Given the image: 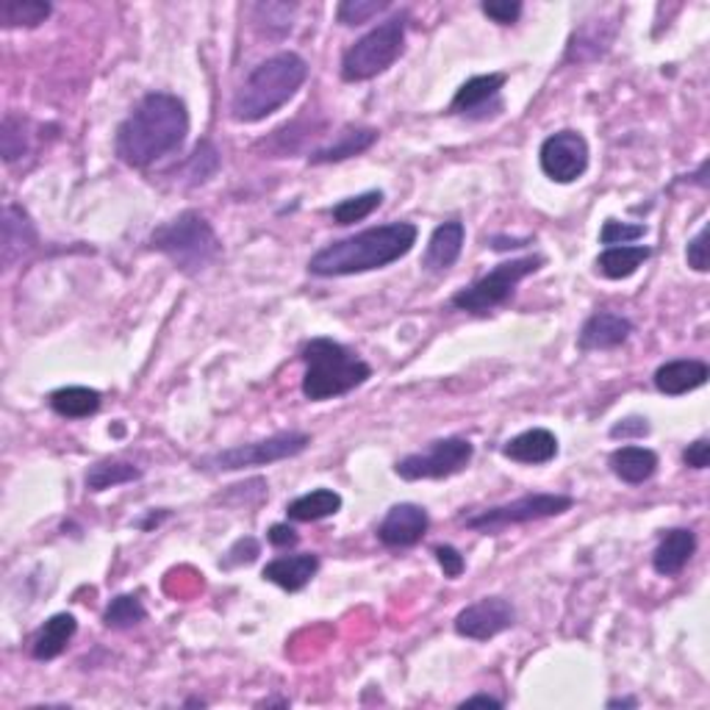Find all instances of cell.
Returning a JSON list of instances; mask_svg holds the SVG:
<instances>
[{
  "instance_id": "24",
  "label": "cell",
  "mask_w": 710,
  "mask_h": 710,
  "mask_svg": "<svg viewBox=\"0 0 710 710\" xmlns=\"http://www.w3.org/2000/svg\"><path fill=\"white\" fill-rule=\"evenodd\" d=\"M611 472L622 483H647L658 472V455L647 448H619L611 453Z\"/></svg>"
},
{
  "instance_id": "43",
  "label": "cell",
  "mask_w": 710,
  "mask_h": 710,
  "mask_svg": "<svg viewBox=\"0 0 710 710\" xmlns=\"http://www.w3.org/2000/svg\"><path fill=\"white\" fill-rule=\"evenodd\" d=\"M267 539H270V544L278 547V550H286V547L297 544L301 536H297V530H294L292 525H272L270 532H267Z\"/></svg>"
},
{
  "instance_id": "29",
  "label": "cell",
  "mask_w": 710,
  "mask_h": 710,
  "mask_svg": "<svg viewBox=\"0 0 710 710\" xmlns=\"http://www.w3.org/2000/svg\"><path fill=\"white\" fill-rule=\"evenodd\" d=\"M53 7L45 0H3L0 3V23L3 28H37L50 17Z\"/></svg>"
},
{
  "instance_id": "40",
  "label": "cell",
  "mask_w": 710,
  "mask_h": 710,
  "mask_svg": "<svg viewBox=\"0 0 710 710\" xmlns=\"http://www.w3.org/2000/svg\"><path fill=\"white\" fill-rule=\"evenodd\" d=\"M686 258H688V267H691V270H697V272H708L710 270V261H708V225H705L702 231H699L697 236L688 242Z\"/></svg>"
},
{
  "instance_id": "2",
  "label": "cell",
  "mask_w": 710,
  "mask_h": 710,
  "mask_svg": "<svg viewBox=\"0 0 710 710\" xmlns=\"http://www.w3.org/2000/svg\"><path fill=\"white\" fill-rule=\"evenodd\" d=\"M414 245H417L414 222H389V225L367 228L350 240H339L322 247L308 261V272L319 278H342L383 270L389 264L408 256Z\"/></svg>"
},
{
  "instance_id": "21",
  "label": "cell",
  "mask_w": 710,
  "mask_h": 710,
  "mask_svg": "<svg viewBox=\"0 0 710 710\" xmlns=\"http://www.w3.org/2000/svg\"><path fill=\"white\" fill-rule=\"evenodd\" d=\"M378 136L380 131L369 128V125H347V128H342V134L331 142V145L314 150V154L308 156V164H336V161L367 154L369 147L378 142Z\"/></svg>"
},
{
  "instance_id": "14",
  "label": "cell",
  "mask_w": 710,
  "mask_h": 710,
  "mask_svg": "<svg viewBox=\"0 0 710 710\" xmlns=\"http://www.w3.org/2000/svg\"><path fill=\"white\" fill-rule=\"evenodd\" d=\"M505 86V75L502 73H489V75H475V78L466 81L455 93L453 103H450V111L453 114L464 117H489V106L494 111L502 109L500 89Z\"/></svg>"
},
{
  "instance_id": "26",
  "label": "cell",
  "mask_w": 710,
  "mask_h": 710,
  "mask_svg": "<svg viewBox=\"0 0 710 710\" xmlns=\"http://www.w3.org/2000/svg\"><path fill=\"white\" fill-rule=\"evenodd\" d=\"M339 511H342V497L333 489H314L286 505V516L292 522H319Z\"/></svg>"
},
{
  "instance_id": "11",
  "label": "cell",
  "mask_w": 710,
  "mask_h": 710,
  "mask_svg": "<svg viewBox=\"0 0 710 710\" xmlns=\"http://www.w3.org/2000/svg\"><path fill=\"white\" fill-rule=\"evenodd\" d=\"M541 170L555 184H572L588 170V142L577 131H558L547 136L539 150Z\"/></svg>"
},
{
  "instance_id": "18",
  "label": "cell",
  "mask_w": 710,
  "mask_h": 710,
  "mask_svg": "<svg viewBox=\"0 0 710 710\" xmlns=\"http://www.w3.org/2000/svg\"><path fill=\"white\" fill-rule=\"evenodd\" d=\"M710 378V367L699 358H677V362H666L658 367L656 372V389L669 397H680L694 389L705 387Z\"/></svg>"
},
{
  "instance_id": "13",
  "label": "cell",
  "mask_w": 710,
  "mask_h": 710,
  "mask_svg": "<svg viewBox=\"0 0 710 710\" xmlns=\"http://www.w3.org/2000/svg\"><path fill=\"white\" fill-rule=\"evenodd\" d=\"M430 527V516L417 502H400L383 522L378 525L380 544L392 547V550H405V547H417L425 539V532Z\"/></svg>"
},
{
  "instance_id": "28",
  "label": "cell",
  "mask_w": 710,
  "mask_h": 710,
  "mask_svg": "<svg viewBox=\"0 0 710 710\" xmlns=\"http://www.w3.org/2000/svg\"><path fill=\"white\" fill-rule=\"evenodd\" d=\"M142 478V469L134 466L131 461H98L95 466H89L86 472V489L89 491H106L111 486L134 483Z\"/></svg>"
},
{
  "instance_id": "37",
  "label": "cell",
  "mask_w": 710,
  "mask_h": 710,
  "mask_svg": "<svg viewBox=\"0 0 710 710\" xmlns=\"http://www.w3.org/2000/svg\"><path fill=\"white\" fill-rule=\"evenodd\" d=\"M486 17H491L500 25H514L522 17V3L519 0H486L483 7Z\"/></svg>"
},
{
  "instance_id": "9",
  "label": "cell",
  "mask_w": 710,
  "mask_h": 710,
  "mask_svg": "<svg viewBox=\"0 0 710 710\" xmlns=\"http://www.w3.org/2000/svg\"><path fill=\"white\" fill-rule=\"evenodd\" d=\"M472 455H475L472 441L461 439V436H450V439L430 441V448L425 453H411L400 458L394 464V472L403 480L453 478L472 464Z\"/></svg>"
},
{
  "instance_id": "8",
  "label": "cell",
  "mask_w": 710,
  "mask_h": 710,
  "mask_svg": "<svg viewBox=\"0 0 710 710\" xmlns=\"http://www.w3.org/2000/svg\"><path fill=\"white\" fill-rule=\"evenodd\" d=\"M308 444H311V436L308 433H301V430H283V433L270 436V439L250 441V444H240V448L206 455L203 461H197V469L236 472L247 469V466H267L276 464V461H286L294 458V455H301Z\"/></svg>"
},
{
  "instance_id": "33",
  "label": "cell",
  "mask_w": 710,
  "mask_h": 710,
  "mask_svg": "<svg viewBox=\"0 0 710 710\" xmlns=\"http://www.w3.org/2000/svg\"><path fill=\"white\" fill-rule=\"evenodd\" d=\"M217 170H220V150H217L209 139L197 142L195 154H192L189 161H186V178H189V186L206 184V181H211V178L217 175Z\"/></svg>"
},
{
  "instance_id": "35",
  "label": "cell",
  "mask_w": 710,
  "mask_h": 710,
  "mask_svg": "<svg viewBox=\"0 0 710 710\" xmlns=\"http://www.w3.org/2000/svg\"><path fill=\"white\" fill-rule=\"evenodd\" d=\"M644 233H647V225H627V222L608 220L605 225H602L600 242L608 247H616V245H627V242L641 240Z\"/></svg>"
},
{
  "instance_id": "5",
  "label": "cell",
  "mask_w": 710,
  "mask_h": 710,
  "mask_svg": "<svg viewBox=\"0 0 710 710\" xmlns=\"http://www.w3.org/2000/svg\"><path fill=\"white\" fill-rule=\"evenodd\" d=\"M150 247L164 253L175 270L197 276L220 258L222 242L211 222L197 211H181L175 220L164 222L150 233Z\"/></svg>"
},
{
  "instance_id": "32",
  "label": "cell",
  "mask_w": 710,
  "mask_h": 710,
  "mask_svg": "<svg viewBox=\"0 0 710 710\" xmlns=\"http://www.w3.org/2000/svg\"><path fill=\"white\" fill-rule=\"evenodd\" d=\"M380 203H383V192L378 189L364 192V195H355V197H347V200L336 203V206L331 209V217L336 225H353V222L367 220V217L378 209Z\"/></svg>"
},
{
  "instance_id": "17",
  "label": "cell",
  "mask_w": 710,
  "mask_h": 710,
  "mask_svg": "<svg viewBox=\"0 0 710 710\" xmlns=\"http://www.w3.org/2000/svg\"><path fill=\"white\" fill-rule=\"evenodd\" d=\"M694 552H697V532L688 527H674L663 532L661 544L652 552V566L661 577H677L688 566Z\"/></svg>"
},
{
  "instance_id": "46",
  "label": "cell",
  "mask_w": 710,
  "mask_h": 710,
  "mask_svg": "<svg viewBox=\"0 0 710 710\" xmlns=\"http://www.w3.org/2000/svg\"><path fill=\"white\" fill-rule=\"evenodd\" d=\"M164 516H167V511H161V514H150L145 522H142V527H145V530H150V527L159 525V522L164 519Z\"/></svg>"
},
{
  "instance_id": "12",
  "label": "cell",
  "mask_w": 710,
  "mask_h": 710,
  "mask_svg": "<svg viewBox=\"0 0 710 710\" xmlns=\"http://www.w3.org/2000/svg\"><path fill=\"white\" fill-rule=\"evenodd\" d=\"M516 622V611L505 597H486V600L466 605L455 616V633L472 641H489L500 633L511 631Z\"/></svg>"
},
{
  "instance_id": "36",
  "label": "cell",
  "mask_w": 710,
  "mask_h": 710,
  "mask_svg": "<svg viewBox=\"0 0 710 710\" xmlns=\"http://www.w3.org/2000/svg\"><path fill=\"white\" fill-rule=\"evenodd\" d=\"M294 12H297V7H289V3H258L256 7V23H267L272 28V25H281V32L286 34L289 28H292V20H294Z\"/></svg>"
},
{
  "instance_id": "39",
  "label": "cell",
  "mask_w": 710,
  "mask_h": 710,
  "mask_svg": "<svg viewBox=\"0 0 710 710\" xmlns=\"http://www.w3.org/2000/svg\"><path fill=\"white\" fill-rule=\"evenodd\" d=\"M433 555H436V561H439V566H441V572H444V577H450V580H455V577L464 575L466 561H464V555H461V552L455 550V547L441 544V547H436Z\"/></svg>"
},
{
  "instance_id": "16",
  "label": "cell",
  "mask_w": 710,
  "mask_h": 710,
  "mask_svg": "<svg viewBox=\"0 0 710 710\" xmlns=\"http://www.w3.org/2000/svg\"><path fill=\"white\" fill-rule=\"evenodd\" d=\"M34 247H37V228H34L32 217L14 203H7V209H3V242H0L3 267L12 270L14 264L28 256Z\"/></svg>"
},
{
  "instance_id": "47",
  "label": "cell",
  "mask_w": 710,
  "mask_h": 710,
  "mask_svg": "<svg viewBox=\"0 0 710 710\" xmlns=\"http://www.w3.org/2000/svg\"><path fill=\"white\" fill-rule=\"evenodd\" d=\"M636 699H611L608 702V708H636Z\"/></svg>"
},
{
  "instance_id": "20",
  "label": "cell",
  "mask_w": 710,
  "mask_h": 710,
  "mask_svg": "<svg viewBox=\"0 0 710 710\" xmlns=\"http://www.w3.org/2000/svg\"><path fill=\"white\" fill-rule=\"evenodd\" d=\"M466 228L464 222L450 220L441 222L433 233H430L428 250H425V270L428 272H448L455 261H458L461 250H464Z\"/></svg>"
},
{
  "instance_id": "38",
  "label": "cell",
  "mask_w": 710,
  "mask_h": 710,
  "mask_svg": "<svg viewBox=\"0 0 710 710\" xmlns=\"http://www.w3.org/2000/svg\"><path fill=\"white\" fill-rule=\"evenodd\" d=\"M258 552H261L258 541L253 539V536H245V539H240L236 544L231 547V550L225 552V558H222L220 564L225 566V570H231V566H240V564H253V561L258 558Z\"/></svg>"
},
{
  "instance_id": "31",
  "label": "cell",
  "mask_w": 710,
  "mask_h": 710,
  "mask_svg": "<svg viewBox=\"0 0 710 710\" xmlns=\"http://www.w3.org/2000/svg\"><path fill=\"white\" fill-rule=\"evenodd\" d=\"M145 619H147L145 605H142L139 597H134V595L114 597L103 613L106 627H114V631H128V627L142 625Z\"/></svg>"
},
{
  "instance_id": "15",
  "label": "cell",
  "mask_w": 710,
  "mask_h": 710,
  "mask_svg": "<svg viewBox=\"0 0 710 710\" xmlns=\"http://www.w3.org/2000/svg\"><path fill=\"white\" fill-rule=\"evenodd\" d=\"M633 322L622 314L613 311H597L586 319V325L580 328V336H577V347L583 353H591V350H613L622 347V344L631 339Z\"/></svg>"
},
{
  "instance_id": "27",
  "label": "cell",
  "mask_w": 710,
  "mask_h": 710,
  "mask_svg": "<svg viewBox=\"0 0 710 710\" xmlns=\"http://www.w3.org/2000/svg\"><path fill=\"white\" fill-rule=\"evenodd\" d=\"M50 408L64 419H86L100 411V392L86 387H64L50 394Z\"/></svg>"
},
{
  "instance_id": "42",
  "label": "cell",
  "mask_w": 710,
  "mask_h": 710,
  "mask_svg": "<svg viewBox=\"0 0 710 710\" xmlns=\"http://www.w3.org/2000/svg\"><path fill=\"white\" fill-rule=\"evenodd\" d=\"M683 461H686V466H691V469H708V464H710V441L708 439H697L694 444H688V448L683 450Z\"/></svg>"
},
{
  "instance_id": "44",
  "label": "cell",
  "mask_w": 710,
  "mask_h": 710,
  "mask_svg": "<svg viewBox=\"0 0 710 710\" xmlns=\"http://www.w3.org/2000/svg\"><path fill=\"white\" fill-rule=\"evenodd\" d=\"M472 705H489V708H502L500 699L489 697V694H475V697L464 699V702H461V708H472Z\"/></svg>"
},
{
  "instance_id": "45",
  "label": "cell",
  "mask_w": 710,
  "mask_h": 710,
  "mask_svg": "<svg viewBox=\"0 0 710 710\" xmlns=\"http://www.w3.org/2000/svg\"><path fill=\"white\" fill-rule=\"evenodd\" d=\"M527 240H491L494 250H509V247H525Z\"/></svg>"
},
{
  "instance_id": "6",
  "label": "cell",
  "mask_w": 710,
  "mask_h": 710,
  "mask_svg": "<svg viewBox=\"0 0 710 710\" xmlns=\"http://www.w3.org/2000/svg\"><path fill=\"white\" fill-rule=\"evenodd\" d=\"M405 23H408V14H397L364 34L342 56V78L347 84H358V81L378 78L380 73H387L405 50Z\"/></svg>"
},
{
  "instance_id": "41",
  "label": "cell",
  "mask_w": 710,
  "mask_h": 710,
  "mask_svg": "<svg viewBox=\"0 0 710 710\" xmlns=\"http://www.w3.org/2000/svg\"><path fill=\"white\" fill-rule=\"evenodd\" d=\"M649 436V423L644 417H627L619 419L616 425L611 428V439H644Z\"/></svg>"
},
{
  "instance_id": "25",
  "label": "cell",
  "mask_w": 710,
  "mask_h": 710,
  "mask_svg": "<svg viewBox=\"0 0 710 710\" xmlns=\"http://www.w3.org/2000/svg\"><path fill=\"white\" fill-rule=\"evenodd\" d=\"M652 256L647 245H616L608 247L600 258H597V272L608 281H622V278L636 276L647 258Z\"/></svg>"
},
{
  "instance_id": "4",
  "label": "cell",
  "mask_w": 710,
  "mask_h": 710,
  "mask_svg": "<svg viewBox=\"0 0 710 710\" xmlns=\"http://www.w3.org/2000/svg\"><path fill=\"white\" fill-rule=\"evenodd\" d=\"M301 358L306 362L303 394L311 403L342 397V394H350L372 378V367L362 362L353 350L333 342V339H311L301 350Z\"/></svg>"
},
{
  "instance_id": "1",
  "label": "cell",
  "mask_w": 710,
  "mask_h": 710,
  "mask_svg": "<svg viewBox=\"0 0 710 710\" xmlns=\"http://www.w3.org/2000/svg\"><path fill=\"white\" fill-rule=\"evenodd\" d=\"M186 134H189V111L184 100L170 93H150L117 128L114 150L123 164L145 170L181 150Z\"/></svg>"
},
{
  "instance_id": "30",
  "label": "cell",
  "mask_w": 710,
  "mask_h": 710,
  "mask_svg": "<svg viewBox=\"0 0 710 710\" xmlns=\"http://www.w3.org/2000/svg\"><path fill=\"white\" fill-rule=\"evenodd\" d=\"M32 145H28V123L20 114H7L0 123V154L7 164H14L17 159L28 156Z\"/></svg>"
},
{
  "instance_id": "23",
  "label": "cell",
  "mask_w": 710,
  "mask_h": 710,
  "mask_svg": "<svg viewBox=\"0 0 710 710\" xmlns=\"http://www.w3.org/2000/svg\"><path fill=\"white\" fill-rule=\"evenodd\" d=\"M75 633H78V622H75L73 613H56L34 636L32 656L37 661H53V658H59L68 649Z\"/></svg>"
},
{
  "instance_id": "3",
  "label": "cell",
  "mask_w": 710,
  "mask_h": 710,
  "mask_svg": "<svg viewBox=\"0 0 710 710\" xmlns=\"http://www.w3.org/2000/svg\"><path fill=\"white\" fill-rule=\"evenodd\" d=\"M308 78V64L303 56L283 50V53L264 59L245 84L240 86V93L231 103L233 120L240 123H258L276 114L281 106H286L294 95L301 93V86Z\"/></svg>"
},
{
  "instance_id": "7",
  "label": "cell",
  "mask_w": 710,
  "mask_h": 710,
  "mask_svg": "<svg viewBox=\"0 0 710 710\" xmlns=\"http://www.w3.org/2000/svg\"><path fill=\"white\" fill-rule=\"evenodd\" d=\"M541 267H544V256H525V258H514V261L497 264L489 276L475 281L469 289H461V292L453 297V306L458 308V311L483 317V314L494 311V308L502 306V303H509L516 283L525 281V278L532 276V272H539Z\"/></svg>"
},
{
  "instance_id": "10",
  "label": "cell",
  "mask_w": 710,
  "mask_h": 710,
  "mask_svg": "<svg viewBox=\"0 0 710 710\" xmlns=\"http://www.w3.org/2000/svg\"><path fill=\"white\" fill-rule=\"evenodd\" d=\"M575 505L570 494H525L514 502L497 505V509H486L475 516H466V527L483 532H497L502 527L525 525V522L550 519V516H561Z\"/></svg>"
},
{
  "instance_id": "22",
  "label": "cell",
  "mask_w": 710,
  "mask_h": 710,
  "mask_svg": "<svg viewBox=\"0 0 710 710\" xmlns=\"http://www.w3.org/2000/svg\"><path fill=\"white\" fill-rule=\"evenodd\" d=\"M502 455L511 461H516V464H527V466L550 464V461L558 455V439H555V433L547 428L525 430V433H519V436H514L511 441H505Z\"/></svg>"
},
{
  "instance_id": "34",
  "label": "cell",
  "mask_w": 710,
  "mask_h": 710,
  "mask_svg": "<svg viewBox=\"0 0 710 710\" xmlns=\"http://www.w3.org/2000/svg\"><path fill=\"white\" fill-rule=\"evenodd\" d=\"M387 0H344V3H339L336 17L342 25H362L378 17L380 12H387Z\"/></svg>"
},
{
  "instance_id": "19",
  "label": "cell",
  "mask_w": 710,
  "mask_h": 710,
  "mask_svg": "<svg viewBox=\"0 0 710 710\" xmlns=\"http://www.w3.org/2000/svg\"><path fill=\"white\" fill-rule=\"evenodd\" d=\"M319 572V555L314 552H301V555H283L270 561L261 570V577L267 583H276L283 591H301L308 583L314 580V575Z\"/></svg>"
}]
</instances>
